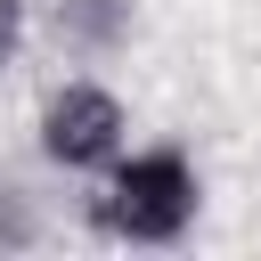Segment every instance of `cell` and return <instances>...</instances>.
I'll return each mask as SVG.
<instances>
[{
  "label": "cell",
  "instance_id": "obj_2",
  "mask_svg": "<svg viewBox=\"0 0 261 261\" xmlns=\"http://www.w3.org/2000/svg\"><path fill=\"white\" fill-rule=\"evenodd\" d=\"M130 147V114L106 82H65L41 98V155L57 171H106Z\"/></svg>",
  "mask_w": 261,
  "mask_h": 261
},
{
  "label": "cell",
  "instance_id": "obj_1",
  "mask_svg": "<svg viewBox=\"0 0 261 261\" xmlns=\"http://www.w3.org/2000/svg\"><path fill=\"white\" fill-rule=\"evenodd\" d=\"M204 212V179L179 147H122L106 163V188L90 196V220L122 245H179Z\"/></svg>",
  "mask_w": 261,
  "mask_h": 261
},
{
  "label": "cell",
  "instance_id": "obj_4",
  "mask_svg": "<svg viewBox=\"0 0 261 261\" xmlns=\"http://www.w3.org/2000/svg\"><path fill=\"white\" fill-rule=\"evenodd\" d=\"M8 41H16V0H0V57H8Z\"/></svg>",
  "mask_w": 261,
  "mask_h": 261
},
{
  "label": "cell",
  "instance_id": "obj_3",
  "mask_svg": "<svg viewBox=\"0 0 261 261\" xmlns=\"http://www.w3.org/2000/svg\"><path fill=\"white\" fill-rule=\"evenodd\" d=\"M57 24L82 41V49H114L130 33V0H57Z\"/></svg>",
  "mask_w": 261,
  "mask_h": 261
}]
</instances>
